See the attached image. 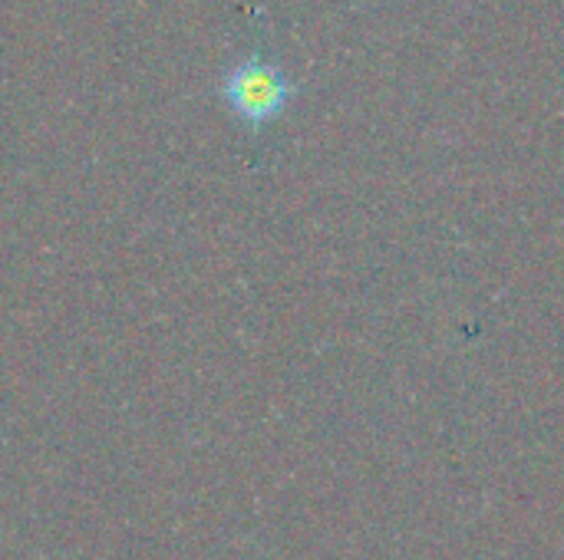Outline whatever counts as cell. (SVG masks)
Wrapping results in <instances>:
<instances>
[{
  "instance_id": "obj_1",
  "label": "cell",
  "mask_w": 564,
  "mask_h": 560,
  "mask_svg": "<svg viewBox=\"0 0 564 560\" xmlns=\"http://www.w3.org/2000/svg\"><path fill=\"white\" fill-rule=\"evenodd\" d=\"M294 96L297 89L288 79V73L261 56L238 59L221 79V99L251 129H261L271 119H278Z\"/></svg>"
}]
</instances>
